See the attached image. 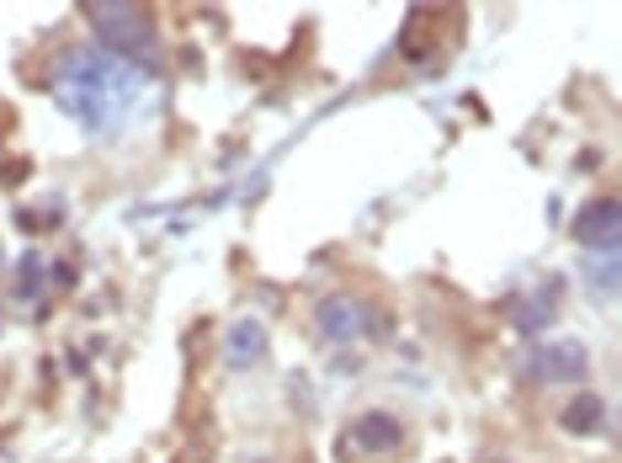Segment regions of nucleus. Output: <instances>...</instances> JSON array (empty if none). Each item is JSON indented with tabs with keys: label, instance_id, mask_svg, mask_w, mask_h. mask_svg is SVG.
Listing matches in <instances>:
<instances>
[{
	"label": "nucleus",
	"instance_id": "nucleus-2",
	"mask_svg": "<svg viewBox=\"0 0 622 463\" xmlns=\"http://www.w3.org/2000/svg\"><path fill=\"white\" fill-rule=\"evenodd\" d=\"M612 224H618V208L612 203H596V214L580 218V235L596 240V246H612Z\"/></svg>",
	"mask_w": 622,
	"mask_h": 463
},
{
	"label": "nucleus",
	"instance_id": "nucleus-1",
	"mask_svg": "<svg viewBox=\"0 0 622 463\" xmlns=\"http://www.w3.org/2000/svg\"><path fill=\"white\" fill-rule=\"evenodd\" d=\"M96 28L107 32L123 54H133V49H144L150 43V17L139 11V6H91Z\"/></svg>",
	"mask_w": 622,
	"mask_h": 463
}]
</instances>
